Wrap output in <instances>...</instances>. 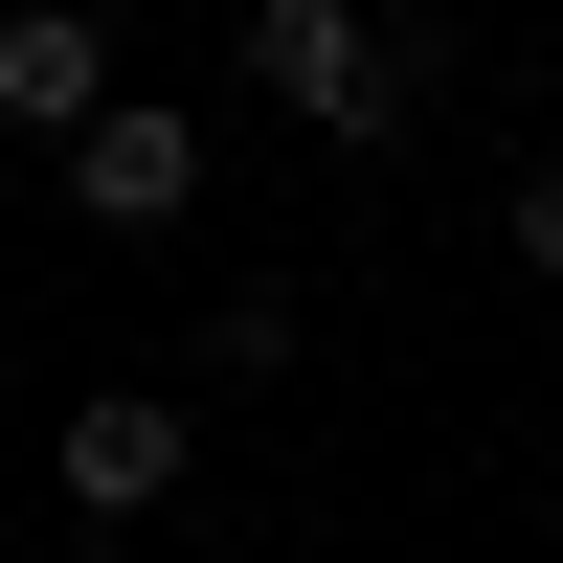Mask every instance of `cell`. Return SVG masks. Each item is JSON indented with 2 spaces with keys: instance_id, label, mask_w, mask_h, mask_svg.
Wrapping results in <instances>:
<instances>
[{
  "instance_id": "8992f818",
  "label": "cell",
  "mask_w": 563,
  "mask_h": 563,
  "mask_svg": "<svg viewBox=\"0 0 563 563\" xmlns=\"http://www.w3.org/2000/svg\"><path fill=\"white\" fill-rule=\"evenodd\" d=\"M496 249H519V271H563V158L519 180V203H496Z\"/></svg>"
},
{
  "instance_id": "5b68a950",
  "label": "cell",
  "mask_w": 563,
  "mask_h": 563,
  "mask_svg": "<svg viewBox=\"0 0 563 563\" xmlns=\"http://www.w3.org/2000/svg\"><path fill=\"white\" fill-rule=\"evenodd\" d=\"M203 384H294V294H225L203 316Z\"/></svg>"
},
{
  "instance_id": "3957f363",
  "label": "cell",
  "mask_w": 563,
  "mask_h": 563,
  "mask_svg": "<svg viewBox=\"0 0 563 563\" xmlns=\"http://www.w3.org/2000/svg\"><path fill=\"white\" fill-rule=\"evenodd\" d=\"M180 474H203V429H180L158 384H90V406H68V451H45V496H68L90 541H113V519H158Z\"/></svg>"
},
{
  "instance_id": "277c9868",
  "label": "cell",
  "mask_w": 563,
  "mask_h": 563,
  "mask_svg": "<svg viewBox=\"0 0 563 563\" xmlns=\"http://www.w3.org/2000/svg\"><path fill=\"white\" fill-rule=\"evenodd\" d=\"M90 113H113V23H90V0H23V23H0V135L68 158Z\"/></svg>"
},
{
  "instance_id": "52a82bcc",
  "label": "cell",
  "mask_w": 563,
  "mask_h": 563,
  "mask_svg": "<svg viewBox=\"0 0 563 563\" xmlns=\"http://www.w3.org/2000/svg\"><path fill=\"white\" fill-rule=\"evenodd\" d=\"M0 225H23V135H0Z\"/></svg>"
},
{
  "instance_id": "6da1fadb",
  "label": "cell",
  "mask_w": 563,
  "mask_h": 563,
  "mask_svg": "<svg viewBox=\"0 0 563 563\" xmlns=\"http://www.w3.org/2000/svg\"><path fill=\"white\" fill-rule=\"evenodd\" d=\"M68 225H90V249H180V225H203V113L113 90V113L68 135Z\"/></svg>"
},
{
  "instance_id": "ba28073f",
  "label": "cell",
  "mask_w": 563,
  "mask_h": 563,
  "mask_svg": "<svg viewBox=\"0 0 563 563\" xmlns=\"http://www.w3.org/2000/svg\"><path fill=\"white\" fill-rule=\"evenodd\" d=\"M384 23H429V0H384Z\"/></svg>"
},
{
  "instance_id": "7a4b0ae2",
  "label": "cell",
  "mask_w": 563,
  "mask_h": 563,
  "mask_svg": "<svg viewBox=\"0 0 563 563\" xmlns=\"http://www.w3.org/2000/svg\"><path fill=\"white\" fill-rule=\"evenodd\" d=\"M249 90H294L316 135H406V68H384V0H249Z\"/></svg>"
}]
</instances>
